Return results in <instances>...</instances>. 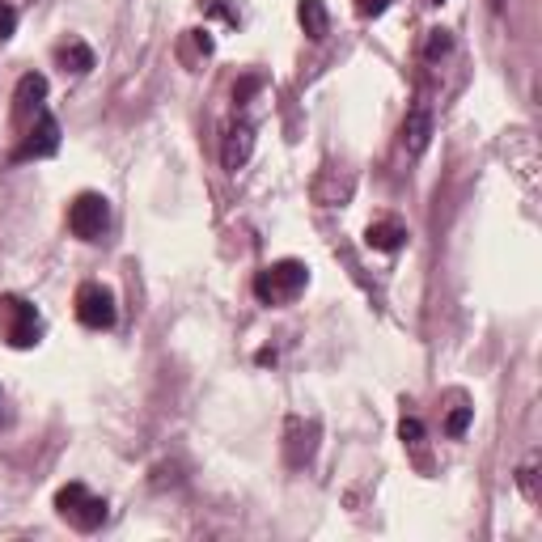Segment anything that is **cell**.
Segmentation results:
<instances>
[{
  "label": "cell",
  "instance_id": "cell-2",
  "mask_svg": "<svg viewBox=\"0 0 542 542\" xmlns=\"http://www.w3.org/2000/svg\"><path fill=\"white\" fill-rule=\"evenodd\" d=\"M0 331L9 348H34L43 339V314L26 297H0Z\"/></svg>",
  "mask_w": 542,
  "mask_h": 542
},
{
  "label": "cell",
  "instance_id": "cell-12",
  "mask_svg": "<svg viewBox=\"0 0 542 542\" xmlns=\"http://www.w3.org/2000/svg\"><path fill=\"white\" fill-rule=\"evenodd\" d=\"M43 98H47V77H43V72H26V77H22V85H17V111H39V106H43Z\"/></svg>",
  "mask_w": 542,
  "mask_h": 542
},
{
  "label": "cell",
  "instance_id": "cell-6",
  "mask_svg": "<svg viewBox=\"0 0 542 542\" xmlns=\"http://www.w3.org/2000/svg\"><path fill=\"white\" fill-rule=\"evenodd\" d=\"M56 149H60V123H56V115H51L47 106H39V111H34L30 132L22 140V149H17L13 157L17 161H30V157H51Z\"/></svg>",
  "mask_w": 542,
  "mask_h": 542
},
{
  "label": "cell",
  "instance_id": "cell-22",
  "mask_svg": "<svg viewBox=\"0 0 542 542\" xmlns=\"http://www.w3.org/2000/svg\"><path fill=\"white\" fill-rule=\"evenodd\" d=\"M428 5H445V0H428Z\"/></svg>",
  "mask_w": 542,
  "mask_h": 542
},
{
  "label": "cell",
  "instance_id": "cell-11",
  "mask_svg": "<svg viewBox=\"0 0 542 542\" xmlns=\"http://www.w3.org/2000/svg\"><path fill=\"white\" fill-rule=\"evenodd\" d=\"M297 17H301V30L310 34V39H327V30H331V13L322 0H301L297 5Z\"/></svg>",
  "mask_w": 542,
  "mask_h": 542
},
{
  "label": "cell",
  "instance_id": "cell-17",
  "mask_svg": "<svg viewBox=\"0 0 542 542\" xmlns=\"http://www.w3.org/2000/svg\"><path fill=\"white\" fill-rule=\"evenodd\" d=\"M399 437H403L407 445H420V441H424V424L415 420V415H403V424H399Z\"/></svg>",
  "mask_w": 542,
  "mask_h": 542
},
{
  "label": "cell",
  "instance_id": "cell-3",
  "mask_svg": "<svg viewBox=\"0 0 542 542\" xmlns=\"http://www.w3.org/2000/svg\"><path fill=\"white\" fill-rule=\"evenodd\" d=\"M56 513L68 521V526H77V530H98L102 521H106V500L94 496L85 483H68L56 492Z\"/></svg>",
  "mask_w": 542,
  "mask_h": 542
},
{
  "label": "cell",
  "instance_id": "cell-18",
  "mask_svg": "<svg viewBox=\"0 0 542 542\" xmlns=\"http://www.w3.org/2000/svg\"><path fill=\"white\" fill-rule=\"evenodd\" d=\"M390 9V0H356V13L360 17H382Z\"/></svg>",
  "mask_w": 542,
  "mask_h": 542
},
{
  "label": "cell",
  "instance_id": "cell-10",
  "mask_svg": "<svg viewBox=\"0 0 542 542\" xmlns=\"http://www.w3.org/2000/svg\"><path fill=\"white\" fill-rule=\"evenodd\" d=\"M365 242H369L373 250H382V255H394V250L407 246V229H403L399 221H377V225H369Z\"/></svg>",
  "mask_w": 542,
  "mask_h": 542
},
{
  "label": "cell",
  "instance_id": "cell-9",
  "mask_svg": "<svg viewBox=\"0 0 542 542\" xmlns=\"http://www.w3.org/2000/svg\"><path fill=\"white\" fill-rule=\"evenodd\" d=\"M314 437H318L314 424L288 420V466H305L314 458Z\"/></svg>",
  "mask_w": 542,
  "mask_h": 542
},
{
  "label": "cell",
  "instance_id": "cell-7",
  "mask_svg": "<svg viewBox=\"0 0 542 542\" xmlns=\"http://www.w3.org/2000/svg\"><path fill=\"white\" fill-rule=\"evenodd\" d=\"M428 140H432V106L420 98L407 111V119H403V149L411 153V157H420L424 149H428Z\"/></svg>",
  "mask_w": 542,
  "mask_h": 542
},
{
  "label": "cell",
  "instance_id": "cell-16",
  "mask_svg": "<svg viewBox=\"0 0 542 542\" xmlns=\"http://www.w3.org/2000/svg\"><path fill=\"white\" fill-rule=\"evenodd\" d=\"M13 30H17V9L9 5V0H0V43L13 39Z\"/></svg>",
  "mask_w": 542,
  "mask_h": 542
},
{
  "label": "cell",
  "instance_id": "cell-1",
  "mask_svg": "<svg viewBox=\"0 0 542 542\" xmlns=\"http://www.w3.org/2000/svg\"><path fill=\"white\" fill-rule=\"evenodd\" d=\"M305 284H310V267L297 259H280L255 276V297L263 305H288L305 293Z\"/></svg>",
  "mask_w": 542,
  "mask_h": 542
},
{
  "label": "cell",
  "instance_id": "cell-14",
  "mask_svg": "<svg viewBox=\"0 0 542 542\" xmlns=\"http://www.w3.org/2000/svg\"><path fill=\"white\" fill-rule=\"evenodd\" d=\"M454 51V39H449V30H428V39H424V60H441Z\"/></svg>",
  "mask_w": 542,
  "mask_h": 542
},
{
  "label": "cell",
  "instance_id": "cell-21",
  "mask_svg": "<svg viewBox=\"0 0 542 542\" xmlns=\"http://www.w3.org/2000/svg\"><path fill=\"white\" fill-rule=\"evenodd\" d=\"M492 9H504V0H492Z\"/></svg>",
  "mask_w": 542,
  "mask_h": 542
},
{
  "label": "cell",
  "instance_id": "cell-5",
  "mask_svg": "<svg viewBox=\"0 0 542 542\" xmlns=\"http://www.w3.org/2000/svg\"><path fill=\"white\" fill-rule=\"evenodd\" d=\"M115 293L106 284H81L77 288V318L85 322L89 331H111L115 327Z\"/></svg>",
  "mask_w": 542,
  "mask_h": 542
},
{
  "label": "cell",
  "instance_id": "cell-13",
  "mask_svg": "<svg viewBox=\"0 0 542 542\" xmlns=\"http://www.w3.org/2000/svg\"><path fill=\"white\" fill-rule=\"evenodd\" d=\"M56 60H60L68 72H89V68H94V51H89L85 43H77V39H68V43L56 47Z\"/></svg>",
  "mask_w": 542,
  "mask_h": 542
},
{
  "label": "cell",
  "instance_id": "cell-15",
  "mask_svg": "<svg viewBox=\"0 0 542 542\" xmlns=\"http://www.w3.org/2000/svg\"><path fill=\"white\" fill-rule=\"evenodd\" d=\"M466 428H471V407H454L449 411V420H445V432L449 437H462Z\"/></svg>",
  "mask_w": 542,
  "mask_h": 542
},
{
  "label": "cell",
  "instance_id": "cell-19",
  "mask_svg": "<svg viewBox=\"0 0 542 542\" xmlns=\"http://www.w3.org/2000/svg\"><path fill=\"white\" fill-rule=\"evenodd\" d=\"M521 492H526V496H530V500H534V496H538V492H534V458H530V462H526V466H521Z\"/></svg>",
  "mask_w": 542,
  "mask_h": 542
},
{
  "label": "cell",
  "instance_id": "cell-8",
  "mask_svg": "<svg viewBox=\"0 0 542 542\" xmlns=\"http://www.w3.org/2000/svg\"><path fill=\"white\" fill-rule=\"evenodd\" d=\"M250 153H255V128H250L246 119H238L233 128L225 132V149H221V161H225V170H242Z\"/></svg>",
  "mask_w": 542,
  "mask_h": 542
},
{
  "label": "cell",
  "instance_id": "cell-4",
  "mask_svg": "<svg viewBox=\"0 0 542 542\" xmlns=\"http://www.w3.org/2000/svg\"><path fill=\"white\" fill-rule=\"evenodd\" d=\"M106 225H111V204H106V195L85 191V195H77V200H72V208H68V229L77 233L81 242H98L102 233H106Z\"/></svg>",
  "mask_w": 542,
  "mask_h": 542
},
{
  "label": "cell",
  "instance_id": "cell-20",
  "mask_svg": "<svg viewBox=\"0 0 542 542\" xmlns=\"http://www.w3.org/2000/svg\"><path fill=\"white\" fill-rule=\"evenodd\" d=\"M255 89H259V77H246L238 89H233V98H238V102H246L250 94H255Z\"/></svg>",
  "mask_w": 542,
  "mask_h": 542
}]
</instances>
